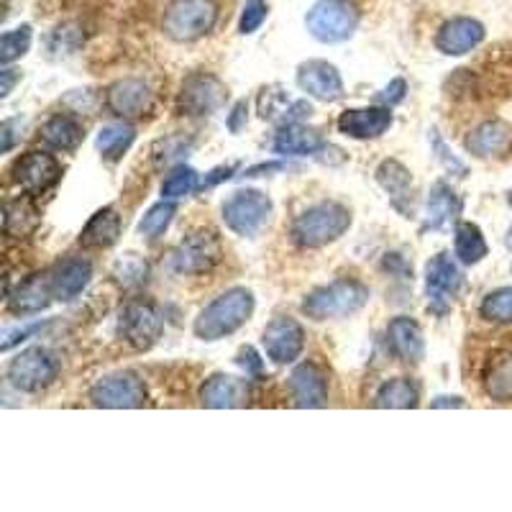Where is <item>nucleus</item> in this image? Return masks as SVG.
Instances as JSON below:
<instances>
[{"mask_svg": "<svg viewBox=\"0 0 512 512\" xmlns=\"http://www.w3.org/2000/svg\"><path fill=\"white\" fill-rule=\"evenodd\" d=\"M251 313H254V295L246 287H231L195 318L192 331L200 341H221L239 331Z\"/></svg>", "mask_w": 512, "mask_h": 512, "instance_id": "1", "label": "nucleus"}, {"mask_svg": "<svg viewBox=\"0 0 512 512\" xmlns=\"http://www.w3.org/2000/svg\"><path fill=\"white\" fill-rule=\"evenodd\" d=\"M351 228V210L341 203H318L292 223V241L300 249H323Z\"/></svg>", "mask_w": 512, "mask_h": 512, "instance_id": "2", "label": "nucleus"}, {"mask_svg": "<svg viewBox=\"0 0 512 512\" xmlns=\"http://www.w3.org/2000/svg\"><path fill=\"white\" fill-rule=\"evenodd\" d=\"M369 303V287L359 280H336L315 287L303 300V313L313 320H336L359 313Z\"/></svg>", "mask_w": 512, "mask_h": 512, "instance_id": "3", "label": "nucleus"}, {"mask_svg": "<svg viewBox=\"0 0 512 512\" xmlns=\"http://www.w3.org/2000/svg\"><path fill=\"white\" fill-rule=\"evenodd\" d=\"M218 21V6L213 0H175L164 13V34L172 41H198L213 31Z\"/></svg>", "mask_w": 512, "mask_h": 512, "instance_id": "4", "label": "nucleus"}, {"mask_svg": "<svg viewBox=\"0 0 512 512\" xmlns=\"http://www.w3.org/2000/svg\"><path fill=\"white\" fill-rule=\"evenodd\" d=\"M359 8L351 0H318L308 11V31L323 44H341L351 39L359 26Z\"/></svg>", "mask_w": 512, "mask_h": 512, "instance_id": "5", "label": "nucleus"}, {"mask_svg": "<svg viewBox=\"0 0 512 512\" xmlns=\"http://www.w3.org/2000/svg\"><path fill=\"white\" fill-rule=\"evenodd\" d=\"M59 359L44 346H31L21 351L16 359L8 364V382L18 392H41L57 379Z\"/></svg>", "mask_w": 512, "mask_h": 512, "instance_id": "6", "label": "nucleus"}, {"mask_svg": "<svg viewBox=\"0 0 512 512\" xmlns=\"http://www.w3.org/2000/svg\"><path fill=\"white\" fill-rule=\"evenodd\" d=\"M272 216V200L262 190H239L223 203V223L239 236H256Z\"/></svg>", "mask_w": 512, "mask_h": 512, "instance_id": "7", "label": "nucleus"}, {"mask_svg": "<svg viewBox=\"0 0 512 512\" xmlns=\"http://www.w3.org/2000/svg\"><path fill=\"white\" fill-rule=\"evenodd\" d=\"M223 259V246L213 231L190 233L177 244L169 264L177 274H205Z\"/></svg>", "mask_w": 512, "mask_h": 512, "instance_id": "8", "label": "nucleus"}, {"mask_svg": "<svg viewBox=\"0 0 512 512\" xmlns=\"http://www.w3.org/2000/svg\"><path fill=\"white\" fill-rule=\"evenodd\" d=\"M228 100V90L216 75L198 72L190 75L182 82L177 108L182 116H210V113L221 111Z\"/></svg>", "mask_w": 512, "mask_h": 512, "instance_id": "9", "label": "nucleus"}, {"mask_svg": "<svg viewBox=\"0 0 512 512\" xmlns=\"http://www.w3.org/2000/svg\"><path fill=\"white\" fill-rule=\"evenodd\" d=\"M90 400H93L95 408H141L146 402V384L139 374L118 372L111 374V377L100 379L93 390H90Z\"/></svg>", "mask_w": 512, "mask_h": 512, "instance_id": "10", "label": "nucleus"}, {"mask_svg": "<svg viewBox=\"0 0 512 512\" xmlns=\"http://www.w3.org/2000/svg\"><path fill=\"white\" fill-rule=\"evenodd\" d=\"M118 331L126 338V344L134 346L136 351H149L162 338L164 320L154 305L128 303L118 320Z\"/></svg>", "mask_w": 512, "mask_h": 512, "instance_id": "11", "label": "nucleus"}, {"mask_svg": "<svg viewBox=\"0 0 512 512\" xmlns=\"http://www.w3.org/2000/svg\"><path fill=\"white\" fill-rule=\"evenodd\" d=\"M425 290L433 313H446L461 290V272L448 254H436L425 267Z\"/></svg>", "mask_w": 512, "mask_h": 512, "instance_id": "12", "label": "nucleus"}, {"mask_svg": "<svg viewBox=\"0 0 512 512\" xmlns=\"http://www.w3.org/2000/svg\"><path fill=\"white\" fill-rule=\"evenodd\" d=\"M62 177V167L47 152H29L13 164V180L26 195H44Z\"/></svg>", "mask_w": 512, "mask_h": 512, "instance_id": "13", "label": "nucleus"}, {"mask_svg": "<svg viewBox=\"0 0 512 512\" xmlns=\"http://www.w3.org/2000/svg\"><path fill=\"white\" fill-rule=\"evenodd\" d=\"M262 344L267 351V359H272L274 364H292L295 359H300L305 349V331L295 318L282 315L264 328Z\"/></svg>", "mask_w": 512, "mask_h": 512, "instance_id": "14", "label": "nucleus"}, {"mask_svg": "<svg viewBox=\"0 0 512 512\" xmlns=\"http://www.w3.org/2000/svg\"><path fill=\"white\" fill-rule=\"evenodd\" d=\"M154 103L152 88L146 85L139 77H126V80L113 82L108 93H105V105L108 111L116 113L123 121H131V118H141Z\"/></svg>", "mask_w": 512, "mask_h": 512, "instance_id": "15", "label": "nucleus"}, {"mask_svg": "<svg viewBox=\"0 0 512 512\" xmlns=\"http://www.w3.org/2000/svg\"><path fill=\"white\" fill-rule=\"evenodd\" d=\"M297 85L310 98L323 100V103H333V100L344 98V80L338 75V70L331 62L323 59H310L297 67Z\"/></svg>", "mask_w": 512, "mask_h": 512, "instance_id": "16", "label": "nucleus"}, {"mask_svg": "<svg viewBox=\"0 0 512 512\" xmlns=\"http://www.w3.org/2000/svg\"><path fill=\"white\" fill-rule=\"evenodd\" d=\"M482 41L484 26L479 24L477 18L459 16L441 26L436 36V47L438 52L448 54V57H461V54H469L472 49H477Z\"/></svg>", "mask_w": 512, "mask_h": 512, "instance_id": "17", "label": "nucleus"}, {"mask_svg": "<svg viewBox=\"0 0 512 512\" xmlns=\"http://www.w3.org/2000/svg\"><path fill=\"white\" fill-rule=\"evenodd\" d=\"M392 126V111L387 105L372 108H351L338 118V131L349 139H377Z\"/></svg>", "mask_w": 512, "mask_h": 512, "instance_id": "18", "label": "nucleus"}, {"mask_svg": "<svg viewBox=\"0 0 512 512\" xmlns=\"http://www.w3.org/2000/svg\"><path fill=\"white\" fill-rule=\"evenodd\" d=\"M290 395L297 408H326L328 377L315 364H300L290 377Z\"/></svg>", "mask_w": 512, "mask_h": 512, "instance_id": "19", "label": "nucleus"}, {"mask_svg": "<svg viewBox=\"0 0 512 512\" xmlns=\"http://www.w3.org/2000/svg\"><path fill=\"white\" fill-rule=\"evenodd\" d=\"M54 297L52 274H31L24 282H18L13 292H8V308L18 315H31L47 310Z\"/></svg>", "mask_w": 512, "mask_h": 512, "instance_id": "20", "label": "nucleus"}, {"mask_svg": "<svg viewBox=\"0 0 512 512\" xmlns=\"http://www.w3.org/2000/svg\"><path fill=\"white\" fill-rule=\"evenodd\" d=\"M377 182L390 195L392 208L410 218L413 213V175L397 159H387L377 167Z\"/></svg>", "mask_w": 512, "mask_h": 512, "instance_id": "21", "label": "nucleus"}, {"mask_svg": "<svg viewBox=\"0 0 512 512\" xmlns=\"http://www.w3.org/2000/svg\"><path fill=\"white\" fill-rule=\"evenodd\" d=\"M90 280H93V264L88 259H64L52 272L54 300L70 303L90 285Z\"/></svg>", "mask_w": 512, "mask_h": 512, "instance_id": "22", "label": "nucleus"}, {"mask_svg": "<svg viewBox=\"0 0 512 512\" xmlns=\"http://www.w3.org/2000/svg\"><path fill=\"white\" fill-rule=\"evenodd\" d=\"M326 146L320 131L308 126H300V123H290V126H282L280 134L274 136V154L280 157H308V154L320 152Z\"/></svg>", "mask_w": 512, "mask_h": 512, "instance_id": "23", "label": "nucleus"}, {"mask_svg": "<svg viewBox=\"0 0 512 512\" xmlns=\"http://www.w3.org/2000/svg\"><path fill=\"white\" fill-rule=\"evenodd\" d=\"M387 338H390V346L402 361H410V364H418L425 354V341L423 331L408 315H397L387 326Z\"/></svg>", "mask_w": 512, "mask_h": 512, "instance_id": "24", "label": "nucleus"}, {"mask_svg": "<svg viewBox=\"0 0 512 512\" xmlns=\"http://www.w3.org/2000/svg\"><path fill=\"white\" fill-rule=\"evenodd\" d=\"M512 141V131L507 123L502 121H487L479 128H474L472 136L466 139V149L474 154V157H500L502 152H507V146Z\"/></svg>", "mask_w": 512, "mask_h": 512, "instance_id": "25", "label": "nucleus"}, {"mask_svg": "<svg viewBox=\"0 0 512 512\" xmlns=\"http://www.w3.org/2000/svg\"><path fill=\"white\" fill-rule=\"evenodd\" d=\"M461 213V198L456 195L446 182H436L428 195V203H425V228L438 231V228H446L448 223L456 221V216Z\"/></svg>", "mask_w": 512, "mask_h": 512, "instance_id": "26", "label": "nucleus"}, {"mask_svg": "<svg viewBox=\"0 0 512 512\" xmlns=\"http://www.w3.org/2000/svg\"><path fill=\"white\" fill-rule=\"evenodd\" d=\"M246 400V387L236 377H228V374H216L203 384L200 390V402L205 408H239Z\"/></svg>", "mask_w": 512, "mask_h": 512, "instance_id": "27", "label": "nucleus"}, {"mask_svg": "<svg viewBox=\"0 0 512 512\" xmlns=\"http://www.w3.org/2000/svg\"><path fill=\"white\" fill-rule=\"evenodd\" d=\"M121 236V216L113 208L98 210L80 233V244L88 249H108Z\"/></svg>", "mask_w": 512, "mask_h": 512, "instance_id": "28", "label": "nucleus"}, {"mask_svg": "<svg viewBox=\"0 0 512 512\" xmlns=\"http://www.w3.org/2000/svg\"><path fill=\"white\" fill-rule=\"evenodd\" d=\"M259 111H262V118L290 126V123H300L303 118H308L313 108L305 100H287V95L267 93L264 90V95L259 98Z\"/></svg>", "mask_w": 512, "mask_h": 512, "instance_id": "29", "label": "nucleus"}, {"mask_svg": "<svg viewBox=\"0 0 512 512\" xmlns=\"http://www.w3.org/2000/svg\"><path fill=\"white\" fill-rule=\"evenodd\" d=\"M39 223V210H36V205L29 198L8 200L6 210H3V231H6V236L26 239V236H31L39 228Z\"/></svg>", "mask_w": 512, "mask_h": 512, "instance_id": "30", "label": "nucleus"}, {"mask_svg": "<svg viewBox=\"0 0 512 512\" xmlns=\"http://www.w3.org/2000/svg\"><path fill=\"white\" fill-rule=\"evenodd\" d=\"M484 392L497 402H510L512 400V354L502 351L495 359L487 361L484 369Z\"/></svg>", "mask_w": 512, "mask_h": 512, "instance_id": "31", "label": "nucleus"}, {"mask_svg": "<svg viewBox=\"0 0 512 512\" xmlns=\"http://www.w3.org/2000/svg\"><path fill=\"white\" fill-rule=\"evenodd\" d=\"M41 136L57 152H75L77 146L82 144V139H85V128L70 116H54L44 123Z\"/></svg>", "mask_w": 512, "mask_h": 512, "instance_id": "32", "label": "nucleus"}, {"mask_svg": "<svg viewBox=\"0 0 512 512\" xmlns=\"http://www.w3.org/2000/svg\"><path fill=\"white\" fill-rule=\"evenodd\" d=\"M418 387H415L410 379L397 377L390 379V382H384L377 392V400L374 405L377 408H392V410H408V408H418Z\"/></svg>", "mask_w": 512, "mask_h": 512, "instance_id": "33", "label": "nucleus"}, {"mask_svg": "<svg viewBox=\"0 0 512 512\" xmlns=\"http://www.w3.org/2000/svg\"><path fill=\"white\" fill-rule=\"evenodd\" d=\"M136 139V131L134 126H128V123H111V126L100 128L98 139H95V146H98V152L103 154L105 159H121L123 154L131 149Z\"/></svg>", "mask_w": 512, "mask_h": 512, "instance_id": "34", "label": "nucleus"}, {"mask_svg": "<svg viewBox=\"0 0 512 512\" xmlns=\"http://www.w3.org/2000/svg\"><path fill=\"white\" fill-rule=\"evenodd\" d=\"M454 249L461 264H479L487 256V241L474 223H459L454 233Z\"/></svg>", "mask_w": 512, "mask_h": 512, "instance_id": "35", "label": "nucleus"}, {"mask_svg": "<svg viewBox=\"0 0 512 512\" xmlns=\"http://www.w3.org/2000/svg\"><path fill=\"white\" fill-rule=\"evenodd\" d=\"M198 187V172L192 167H187V164H180V167H175L167 177H164L162 195L167 200H177L182 198V195H190V192L198 190Z\"/></svg>", "mask_w": 512, "mask_h": 512, "instance_id": "36", "label": "nucleus"}, {"mask_svg": "<svg viewBox=\"0 0 512 512\" xmlns=\"http://www.w3.org/2000/svg\"><path fill=\"white\" fill-rule=\"evenodd\" d=\"M175 213L177 205L169 203V200H162V203H157L154 208L146 210V216L141 218L139 223V233L146 236V239H157V236H162V233L167 231L172 218H175Z\"/></svg>", "mask_w": 512, "mask_h": 512, "instance_id": "37", "label": "nucleus"}, {"mask_svg": "<svg viewBox=\"0 0 512 512\" xmlns=\"http://www.w3.org/2000/svg\"><path fill=\"white\" fill-rule=\"evenodd\" d=\"M479 313L492 323H512V287H500V290L489 292L479 305Z\"/></svg>", "mask_w": 512, "mask_h": 512, "instance_id": "38", "label": "nucleus"}, {"mask_svg": "<svg viewBox=\"0 0 512 512\" xmlns=\"http://www.w3.org/2000/svg\"><path fill=\"white\" fill-rule=\"evenodd\" d=\"M31 47V26H18V29L6 31L0 39V59L3 64L16 62L18 57H24Z\"/></svg>", "mask_w": 512, "mask_h": 512, "instance_id": "39", "label": "nucleus"}, {"mask_svg": "<svg viewBox=\"0 0 512 512\" xmlns=\"http://www.w3.org/2000/svg\"><path fill=\"white\" fill-rule=\"evenodd\" d=\"M146 277H149V267H146V262H141V259L136 254L123 256L121 262H118L116 280L121 282L123 287H139V285H144Z\"/></svg>", "mask_w": 512, "mask_h": 512, "instance_id": "40", "label": "nucleus"}, {"mask_svg": "<svg viewBox=\"0 0 512 512\" xmlns=\"http://www.w3.org/2000/svg\"><path fill=\"white\" fill-rule=\"evenodd\" d=\"M267 13H269V6L264 3V0H246L244 13H241V24H239L241 34L246 36L259 31V26L267 21Z\"/></svg>", "mask_w": 512, "mask_h": 512, "instance_id": "41", "label": "nucleus"}, {"mask_svg": "<svg viewBox=\"0 0 512 512\" xmlns=\"http://www.w3.org/2000/svg\"><path fill=\"white\" fill-rule=\"evenodd\" d=\"M24 121H18V118H8V121H3V126H0V139H3V144H0V149H3V154H8L16 146V141L24 139Z\"/></svg>", "mask_w": 512, "mask_h": 512, "instance_id": "42", "label": "nucleus"}, {"mask_svg": "<svg viewBox=\"0 0 512 512\" xmlns=\"http://www.w3.org/2000/svg\"><path fill=\"white\" fill-rule=\"evenodd\" d=\"M75 34H77V31L72 29V26L57 29L52 34V44H49V47H52L54 52H59V54H72L77 47H80V41H82V39H72L70 41V36H75Z\"/></svg>", "mask_w": 512, "mask_h": 512, "instance_id": "43", "label": "nucleus"}, {"mask_svg": "<svg viewBox=\"0 0 512 512\" xmlns=\"http://www.w3.org/2000/svg\"><path fill=\"white\" fill-rule=\"evenodd\" d=\"M431 139H433V149H436V152H438V159H441V162L446 164V169H451V172H456V175H459V177H464L466 175V167L459 162V159L454 157V154L448 152L446 144H443V139H441V136H438V131H431Z\"/></svg>", "mask_w": 512, "mask_h": 512, "instance_id": "44", "label": "nucleus"}, {"mask_svg": "<svg viewBox=\"0 0 512 512\" xmlns=\"http://www.w3.org/2000/svg\"><path fill=\"white\" fill-rule=\"evenodd\" d=\"M405 93H408V85H405V80H400V77H397V80H392L390 85H387V88L377 95V100L382 105H387V108H392V105H397L405 100Z\"/></svg>", "mask_w": 512, "mask_h": 512, "instance_id": "45", "label": "nucleus"}, {"mask_svg": "<svg viewBox=\"0 0 512 512\" xmlns=\"http://www.w3.org/2000/svg\"><path fill=\"white\" fill-rule=\"evenodd\" d=\"M41 328H44V323H31V326L16 328V331H6V338H3V346H0V349L11 351L13 346H18V344H21V341H26V338H29V336L39 333Z\"/></svg>", "mask_w": 512, "mask_h": 512, "instance_id": "46", "label": "nucleus"}, {"mask_svg": "<svg viewBox=\"0 0 512 512\" xmlns=\"http://www.w3.org/2000/svg\"><path fill=\"white\" fill-rule=\"evenodd\" d=\"M0 98H8V95L13 93V88H16V82L21 80V72H16V70H11V67H8L6 64V70L0 72Z\"/></svg>", "mask_w": 512, "mask_h": 512, "instance_id": "47", "label": "nucleus"}, {"mask_svg": "<svg viewBox=\"0 0 512 512\" xmlns=\"http://www.w3.org/2000/svg\"><path fill=\"white\" fill-rule=\"evenodd\" d=\"M233 172H236V164H228V167H218L213 169L208 177H205L203 182H200V190H205V187H213L218 185V182L228 180V177H233Z\"/></svg>", "mask_w": 512, "mask_h": 512, "instance_id": "48", "label": "nucleus"}, {"mask_svg": "<svg viewBox=\"0 0 512 512\" xmlns=\"http://www.w3.org/2000/svg\"><path fill=\"white\" fill-rule=\"evenodd\" d=\"M239 364L244 369H249V372H259V367H262V364H259V356L254 354V349H244L239 354Z\"/></svg>", "mask_w": 512, "mask_h": 512, "instance_id": "49", "label": "nucleus"}, {"mask_svg": "<svg viewBox=\"0 0 512 512\" xmlns=\"http://www.w3.org/2000/svg\"><path fill=\"white\" fill-rule=\"evenodd\" d=\"M241 118H246V103H239L236 108H233V116L231 121H228V126H231V131H239V121Z\"/></svg>", "mask_w": 512, "mask_h": 512, "instance_id": "50", "label": "nucleus"}, {"mask_svg": "<svg viewBox=\"0 0 512 512\" xmlns=\"http://www.w3.org/2000/svg\"><path fill=\"white\" fill-rule=\"evenodd\" d=\"M464 402L459 400V397H438L436 402H433V408H461Z\"/></svg>", "mask_w": 512, "mask_h": 512, "instance_id": "51", "label": "nucleus"}, {"mask_svg": "<svg viewBox=\"0 0 512 512\" xmlns=\"http://www.w3.org/2000/svg\"><path fill=\"white\" fill-rule=\"evenodd\" d=\"M507 246L512 249V228H510V233H507Z\"/></svg>", "mask_w": 512, "mask_h": 512, "instance_id": "52", "label": "nucleus"}, {"mask_svg": "<svg viewBox=\"0 0 512 512\" xmlns=\"http://www.w3.org/2000/svg\"><path fill=\"white\" fill-rule=\"evenodd\" d=\"M510 205H512V192H510Z\"/></svg>", "mask_w": 512, "mask_h": 512, "instance_id": "53", "label": "nucleus"}]
</instances>
